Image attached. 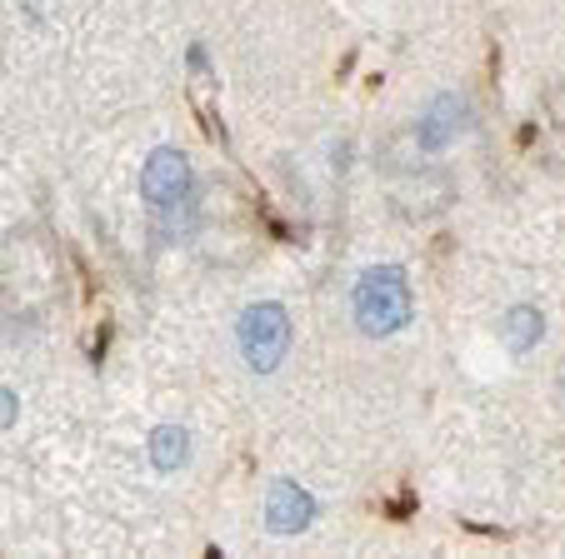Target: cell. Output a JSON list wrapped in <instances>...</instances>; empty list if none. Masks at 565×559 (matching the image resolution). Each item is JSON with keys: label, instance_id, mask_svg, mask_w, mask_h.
<instances>
[{"label": "cell", "instance_id": "5", "mask_svg": "<svg viewBox=\"0 0 565 559\" xmlns=\"http://www.w3.org/2000/svg\"><path fill=\"white\" fill-rule=\"evenodd\" d=\"M316 519V499L296 485V480H276L266 495V529L270 535H300Z\"/></svg>", "mask_w": 565, "mask_h": 559}, {"label": "cell", "instance_id": "1", "mask_svg": "<svg viewBox=\"0 0 565 559\" xmlns=\"http://www.w3.org/2000/svg\"><path fill=\"white\" fill-rule=\"evenodd\" d=\"M355 330L371 340H385L411 325V280L401 265H371L351 290Z\"/></svg>", "mask_w": 565, "mask_h": 559}, {"label": "cell", "instance_id": "4", "mask_svg": "<svg viewBox=\"0 0 565 559\" xmlns=\"http://www.w3.org/2000/svg\"><path fill=\"white\" fill-rule=\"evenodd\" d=\"M466 100L460 96H436L426 106V116L416 120V146L426 150V155H440L446 146H456V136L466 130Z\"/></svg>", "mask_w": 565, "mask_h": 559}, {"label": "cell", "instance_id": "3", "mask_svg": "<svg viewBox=\"0 0 565 559\" xmlns=\"http://www.w3.org/2000/svg\"><path fill=\"white\" fill-rule=\"evenodd\" d=\"M195 175L191 160L181 150H156L140 170V195H146L150 211H175V205H195Z\"/></svg>", "mask_w": 565, "mask_h": 559}, {"label": "cell", "instance_id": "8", "mask_svg": "<svg viewBox=\"0 0 565 559\" xmlns=\"http://www.w3.org/2000/svg\"><path fill=\"white\" fill-rule=\"evenodd\" d=\"M545 120H551V155L555 165L565 170V85H551V96H545Z\"/></svg>", "mask_w": 565, "mask_h": 559}, {"label": "cell", "instance_id": "9", "mask_svg": "<svg viewBox=\"0 0 565 559\" xmlns=\"http://www.w3.org/2000/svg\"><path fill=\"white\" fill-rule=\"evenodd\" d=\"M15 415H21V400H15L11 385H0V430H11Z\"/></svg>", "mask_w": 565, "mask_h": 559}, {"label": "cell", "instance_id": "7", "mask_svg": "<svg viewBox=\"0 0 565 559\" xmlns=\"http://www.w3.org/2000/svg\"><path fill=\"white\" fill-rule=\"evenodd\" d=\"M545 335V315L535 305H511L505 310V345L515 350V355H525V350H535Z\"/></svg>", "mask_w": 565, "mask_h": 559}, {"label": "cell", "instance_id": "6", "mask_svg": "<svg viewBox=\"0 0 565 559\" xmlns=\"http://www.w3.org/2000/svg\"><path fill=\"white\" fill-rule=\"evenodd\" d=\"M185 460H191V430L185 424H160L150 434V464L160 475H175V470H185Z\"/></svg>", "mask_w": 565, "mask_h": 559}, {"label": "cell", "instance_id": "2", "mask_svg": "<svg viewBox=\"0 0 565 559\" xmlns=\"http://www.w3.org/2000/svg\"><path fill=\"white\" fill-rule=\"evenodd\" d=\"M235 340H241V355H246V365L256 369V375L280 369V359H286V350H290L286 305H276V300H256V305H246L241 320H235Z\"/></svg>", "mask_w": 565, "mask_h": 559}]
</instances>
